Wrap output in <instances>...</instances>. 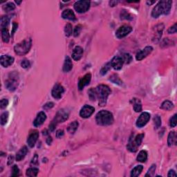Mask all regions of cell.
Here are the masks:
<instances>
[{"label":"cell","instance_id":"51","mask_svg":"<svg viewBox=\"0 0 177 177\" xmlns=\"http://www.w3.org/2000/svg\"><path fill=\"white\" fill-rule=\"evenodd\" d=\"M64 135H65V132L62 129H59V130L57 131L56 132V137L58 139H61L62 137H63Z\"/></svg>","mask_w":177,"mask_h":177},{"label":"cell","instance_id":"46","mask_svg":"<svg viewBox=\"0 0 177 177\" xmlns=\"http://www.w3.org/2000/svg\"><path fill=\"white\" fill-rule=\"evenodd\" d=\"M21 67L24 69H28L30 67H31V63L30 62L28 61V60H24L21 62Z\"/></svg>","mask_w":177,"mask_h":177},{"label":"cell","instance_id":"13","mask_svg":"<svg viewBox=\"0 0 177 177\" xmlns=\"http://www.w3.org/2000/svg\"><path fill=\"white\" fill-rule=\"evenodd\" d=\"M110 62L112 67L115 70H120L122 68V65L124 64L123 60H122V57L120 56L114 57Z\"/></svg>","mask_w":177,"mask_h":177},{"label":"cell","instance_id":"14","mask_svg":"<svg viewBox=\"0 0 177 177\" xmlns=\"http://www.w3.org/2000/svg\"><path fill=\"white\" fill-rule=\"evenodd\" d=\"M91 80H92V75L91 73H87L84 75L82 78L79 80L78 82V89L79 90H82L87 85H88L90 83Z\"/></svg>","mask_w":177,"mask_h":177},{"label":"cell","instance_id":"29","mask_svg":"<svg viewBox=\"0 0 177 177\" xmlns=\"http://www.w3.org/2000/svg\"><path fill=\"white\" fill-rule=\"evenodd\" d=\"M147 160V152L145 150L140 151L137 156V161L141 163H145Z\"/></svg>","mask_w":177,"mask_h":177},{"label":"cell","instance_id":"19","mask_svg":"<svg viewBox=\"0 0 177 177\" xmlns=\"http://www.w3.org/2000/svg\"><path fill=\"white\" fill-rule=\"evenodd\" d=\"M62 17L63 19L69 20L71 21H75L76 17L75 15V13L71 9H66L62 12Z\"/></svg>","mask_w":177,"mask_h":177},{"label":"cell","instance_id":"23","mask_svg":"<svg viewBox=\"0 0 177 177\" xmlns=\"http://www.w3.org/2000/svg\"><path fill=\"white\" fill-rule=\"evenodd\" d=\"M177 139H176V134L175 131H170L168 135V146L171 147L173 145H176Z\"/></svg>","mask_w":177,"mask_h":177},{"label":"cell","instance_id":"54","mask_svg":"<svg viewBox=\"0 0 177 177\" xmlns=\"http://www.w3.org/2000/svg\"><path fill=\"white\" fill-rule=\"evenodd\" d=\"M17 24L14 22L13 24V31H12V35L14 34V33L15 32V31H17Z\"/></svg>","mask_w":177,"mask_h":177},{"label":"cell","instance_id":"49","mask_svg":"<svg viewBox=\"0 0 177 177\" xmlns=\"http://www.w3.org/2000/svg\"><path fill=\"white\" fill-rule=\"evenodd\" d=\"M176 31H177L176 24H175L174 26L170 27L169 29L168 30V33H169V34H174V33H176Z\"/></svg>","mask_w":177,"mask_h":177},{"label":"cell","instance_id":"1","mask_svg":"<svg viewBox=\"0 0 177 177\" xmlns=\"http://www.w3.org/2000/svg\"><path fill=\"white\" fill-rule=\"evenodd\" d=\"M172 1H161L158 3L151 12V16L154 18H158L161 15H168L172 8Z\"/></svg>","mask_w":177,"mask_h":177},{"label":"cell","instance_id":"12","mask_svg":"<svg viewBox=\"0 0 177 177\" xmlns=\"http://www.w3.org/2000/svg\"><path fill=\"white\" fill-rule=\"evenodd\" d=\"M153 50V48L151 46H146L145 48H143V50H140L139 52H138L137 54L136 55V59L138 61H141V60H143L144 58H145L147 55H149Z\"/></svg>","mask_w":177,"mask_h":177},{"label":"cell","instance_id":"53","mask_svg":"<svg viewBox=\"0 0 177 177\" xmlns=\"http://www.w3.org/2000/svg\"><path fill=\"white\" fill-rule=\"evenodd\" d=\"M168 176H169V177H173V176L176 177V176H177V174H176V172H175L174 170H170V171H169V172H168Z\"/></svg>","mask_w":177,"mask_h":177},{"label":"cell","instance_id":"4","mask_svg":"<svg viewBox=\"0 0 177 177\" xmlns=\"http://www.w3.org/2000/svg\"><path fill=\"white\" fill-rule=\"evenodd\" d=\"M32 46V40L31 38H27L22 41L21 42L17 44L14 47L15 52L17 55H24L29 52Z\"/></svg>","mask_w":177,"mask_h":177},{"label":"cell","instance_id":"7","mask_svg":"<svg viewBox=\"0 0 177 177\" xmlns=\"http://www.w3.org/2000/svg\"><path fill=\"white\" fill-rule=\"evenodd\" d=\"M69 112L67 110V109H62L58 111V112L57 113L56 116H55V118L52 122H54L55 125H58V123H60V122H63L67 120L69 118Z\"/></svg>","mask_w":177,"mask_h":177},{"label":"cell","instance_id":"56","mask_svg":"<svg viewBox=\"0 0 177 177\" xmlns=\"http://www.w3.org/2000/svg\"><path fill=\"white\" fill-rule=\"evenodd\" d=\"M52 141H53V139H52V137L51 136H48V138H47V139H46V143L48 145H50L51 144V143H52Z\"/></svg>","mask_w":177,"mask_h":177},{"label":"cell","instance_id":"3","mask_svg":"<svg viewBox=\"0 0 177 177\" xmlns=\"http://www.w3.org/2000/svg\"><path fill=\"white\" fill-rule=\"evenodd\" d=\"M97 93V98L99 100V106L103 107L107 104V100L109 94H111V89L107 85H100L96 88Z\"/></svg>","mask_w":177,"mask_h":177},{"label":"cell","instance_id":"5","mask_svg":"<svg viewBox=\"0 0 177 177\" xmlns=\"http://www.w3.org/2000/svg\"><path fill=\"white\" fill-rule=\"evenodd\" d=\"M19 85V76L15 71L10 74L8 79L5 82V86L8 90L14 92Z\"/></svg>","mask_w":177,"mask_h":177},{"label":"cell","instance_id":"38","mask_svg":"<svg viewBox=\"0 0 177 177\" xmlns=\"http://www.w3.org/2000/svg\"><path fill=\"white\" fill-rule=\"evenodd\" d=\"M72 31H73V27L71 24H67L65 27V33L67 37H69L72 35Z\"/></svg>","mask_w":177,"mask_h":177},{"label":"cell","instance_id":"24","mask_svg":"<svg viewBox=\"0 0 177 177\" xmlns=\"http://www.w3.org/2000/svg\"><path fill=\"white\" fill-rule=\"evenodd\" d=\"M131 102L134 106V110L136 112H140L142 111V104L141 100L138 98H133L131 100Z\"/></svg>","mask_w":177,"mask_h":177},{"label":"cell","instance_id":"32","mask_svg":"<svg viewBox=\"0 0 177 177\" xmlns=\"http://www.w3.org/2000/svg\"><path fill=\"white\" fill-rule=\"evenodd\" d=\"M1 38L3 42L5 43H8L10 40V34L8 28L1 29Z\"/></svg>","mask_w":177,"mask_h":177},{"label":"cell","instance_id":"26","mask_svg":"<svg viewBox=\"0 0 177 177\" xmlns=\"http://www.w3.org/2000/svg\"><path fill=\"white\" fill-rule=\"evenodd\" d=\"M143 170V166H141V165L135 167L134 169L131 170V177L139 176L141 174V172H142Z\"/></svg>","mask_w":177,"mask_h":177},{"label":"cell","instance_id":"15","mask_svg":"<svg viewBox=\"0 0 177 177\" xmlns=\"http://www.w3.org/2000/svg\"><path fill=\"white\" fill-rule=\"evenodd\" d=\"M39 138V132L38 131L35 130L32 131L31 134H29V136L27 139V144L30 147H33L35 146V143L38 141Z\"/></svg>","mask_w":177,"mask_h":177},{"label":"cell","instance_id":"59","mask_svg":"<svg viewBox=\"0 0 177 177\" xmlns=\"http://www.w3.org/2000/svg\"><path fill=\"white\" fill-rule=\"evenodd\" d=\"M15 2H16L17 4H21V3H22V1H17V0H16Z\"/></svg>","mask_w":177,"mask_h":177},{"label":"cell","instance_id":"45","mask_svg":"<svg viewBox=\"0 0 177 177\" xmlns=\"http://www.w3.org/2000/svg\"><path fill=\"white\" fill-rule=\"evenodd\" d=\"M176 116L175 114L170 120V126L171 127H175L176 126Z\"/></svg>","mask_w":177,"mask_h":177},{"label":"cell","instance_id":"39","mask_svg":"<svg viewBox=\"0 0 177 177\" xmlns=\"http://www.w3.org/2000/svg\"><path fill=\"white\" fill-rule=\"evenodd\" d=\"M15 8V6L13 3L12 2H8L7 4H6L4 6H3V10L6 12H10L13 11V10Z\"/></svg>","mask_w":177,"mask_h":177},{"label":"cell","instance_id":"33","mask_svg":"<svg viewBox=\"0 0 177 177\" xmlns=\"http://www.w3.org/2000/svg\"><path fill=\"white\" fill-rule=\"evenodd\" d=\"M39 172V169L36 168H30L26 170V175L28 176H36Z\"/></svg>","mask_w":177,"mask_h":177},{"label":"cell","instance_id":"21","mask_svg":"<svg viewBox=\"0 0 177 177\" xmlns=\"http://www.w3.org/2000/svg\"><path fill=\"white\" fill-rule=\"evenodd\" d=\"M27 153H28V148L26 146H24L21 149L18 151V152L16 154L15 159L17 161H22L25 156H26Z\"/></svg>","mask_w":177,"mask_h":177},{"label":"cell","instance_id":"22","mask_svg":"<svg viewBox=\"0 0 177 177\" xmlns=\"http://www.w3.org/2000/svg\"><path fill=\"white\" fill-rule=\"evenodd\" d=\"M72 68H73V63H72L71 60L69 57L67 56L65 58L62 70H63V71L65 72V73H67V72H69L72 69Z\"/></svg>","mask_w":177,"mask_h":177},{"label":"cell","instance_id":"58","mask_svg":"<svg viewBox=\"0 0 177 177\" xmlns=\"http://www.w3.org/2000/svg\"><path fill=\"white\" fill-rule=\"evenodd\" d=\"M155 2H156V1H147V4H148V5H149V6H150V5H151V4H155Z\"/></svg>","mask_w":177,"mask_h":177},{"label":"cell","instance_id":"47","mask_svg":"<svg viewBox=\"0 0 177 177\" xmlns=\"http://www.w3.org/2000/svg\"><path fill=\"white\" fill-rule=\"evenodd\" d=\"M81 30H82V26L81 25H77L74 28V31H73V35L75 37H77L79 35H80Z\"/></svg>","mask_w":177,"mask_h":177},{"label":"cell","instance_id":"43","mask_svg":"<svg viewBox=\"0 0 177 177\" xmlns=\"http://www.w3.org/2000/svg\"><path fill=\"white\" fill-rule=\"evenodd\" d=\"M154 122L156 129H158L161 126V118L160 116L156 115L154 118Z\"/></svg>","mask_w":177,"mask_h":177},{"label":"cell","instance_id":"44","mask_svg":"<svg viewBox=\"0 0 177 177\" xmlns=\"http://www.w3.org/2000/svg\"><path fill=\"white\" fill-rule=\"evenodd\" d=\"M19 174H20V169L19 168H18L17 166H16V165H14V166H13V168H12V176H19Z\"/></svg>","mask_w":177,"mask_h":177},{"label":"cell","instance_id":"36","mask_svg":"<svg viewBox=\"0 0 177 177\" xmlns=\"http://www.w3.org/2000/svg\"><path fill=\"white\" fill-rule=\"evenodd\" d=\"M111 67H112V65H111V62H107V64H105L103 67H102V69H100V73L101 75H104L105 74L107 73V72L111 69Z\"/></svg>","mask_w":177,"mask_h":177},{"label":"cell","instance_id":"35","mask_svg":"<svg viewBox=\"0 0 177 177\" xmlns=\"http://www.w3.org/2000/svg\"><path fill=\"white\" fill-rule=\"evenodd\" d=\"M120 19L121 20H131L133 19V17L129 13H128L125 10H122L120 12Z\"/></svg>","mask_w":177,"mask_h":177},{"label":"cell","instance_id":"9","mask_svg":"<svg viewBox=\"0 0 177 177\" xmlns=\"http://www.w3.org/2000/svg\"><path fill=\"white\" fill-rule=\"evenodd\" d=\"M65 92V89L60 84L57 83L54 85L53 89L51 92V95L53 98L59 100L62 96V94Z\"/></svg>","mask_w":177,"mask_h":177},{"label":"cell","instance_id":"10","mask_svg":"<svg viewBox=\"0 0 177 177\" xmlns=\"http://www.w3.org/2000/svg\"><path fill=\"white\" fill-rule=\"evenodd\" d=\"M150 119V114L147 112H143L140 115L136 121V126L139 128H142L147 123Z\"/></svg>","mask_w":177,"mask_h":177},{"label":"cell","instance_id":"25","mask_svg":"<svg viewBox=\"0 0 177 177\" xmlns=\"http://www.w3.org/2000/svg\"><path fill=\"white\" fill-rule=\"evenodd\" d=\"M138 147H139L137 146V145L135 143L134 139H133L132 138H130L127 146L128 150L130 151L131 152H136V151H137Z\"/></svg>","mask_w":177,"mask_h":177},{"label":"cell","instance_id":"17","mask_svg":"<svg viewBox=\"0 0 177 177\" xmlns=\"http://www.w3.org/2000/svg\"><path fill=\"white\" fill-rule=\"evenodd\" d=\"M14 58L13 57L9 56L8 55H1V58H0V62L2 67H8L9 66L12 65L14 62Z\"/></svg>","mask_w":177,"mask_h":177},{"label":"cell","instance_id":"42","mask_svg":"<svg viewBox=\"0 0 177 177\" xmlns=\"http://www.w3.org/2000/svg\"><path fill=\"white\" fill-rule=\"evenodd\" d=\"M156 166L155 164L151 165V166L150 167V168H149V170H148L147 173L145 174V176H153L155 174V171H156Z\"/></svg>","mask_w":177,"mask_h":177},{"label":"cell","instance_id":"20","mask_svg":"<svg viewBox=\"0 0 177 177\" xmlns=\"http://www.w3.org/2000/svg\"><path fill=\"white\" fill-rule=\"evenodd\" d=\"M83 55V48L80 46H75L72 53V58L75 61H79Z\"/></svg>","mask_w":177,"mask_h":177},{"label":"cell","instance_id":"55","mask_svg":"<svg viewBox=\"0 0 177 177\" xmlns=\"http://www.w3.org/2000/svg\"><path fill=\"white\" fill-rule=\"evenodd\" d=\"M118 1H109V5H110V6H112V7H114V6H115L118 4Z\"/></svg>","mask_w":177,"mask_h":177},{"label":"cell","instance_id":"30","mask_svg":"<svg viewBox=\"0 0 177 177\" xmlns=\"http://www.w3.org/2000/svg\"><path fill=\"white\" fill-rule=\"evenodd\" d=\"M161 108L162 109H164L166 111H170L174 108V104L170 100H166L161 104Z\"/></svg>","mask_w":177,"mask_h":177},{"label":"cell","instance_id":"27","mask_svg":"<svg viewBox=\"0 0 177 177\" xmlns=\"http://www.w3.org/2000/svg\"><path fill=\"white\" fill-rule=\"evenodd\" d=\"M78 126H79L78 122H77V121H73V122H72L71 123H70L69 125L68 126L67 131H68V132L69 133V134H73L76 131Z\"/></svg>","mask_w":177,"mask_h":177},{"label":"cell","instance_id":"31","mask_svg":"<svg viewBox=\"0 0 177 177\" xmlns=\"http://www.w3.org/2000/svg\"><path fill=\"white\" fill-rule=\"evenodd\" d=\"M10 24V18L8 16H2L1 17V22H0V26L1 29L7 28V27Z\"/></svg>","mask_w":177,"mask_h":177},{"label":"cell","instance_id":"18","mask_svg":"<svg viewBox=\"0 0 177 177\" xmlns=\"http://www.w3.org/2000/svg\"><path fill=\"white\" fill-rule=\"evenodd\" d=\"M46 119V114H45L44 112H40L38 114V116H37L36 118H35V120L33 121V125L36 127H40V126L44 122Z\"/></svg>","mask_w":177,"mask_h":177},{"label":"cell","instance_id":"52","mask_svg":"<svg viewBox=\"0 0 177 177\" xmlns=\"http://www.w3.org/2000/svg\"><path fill=\"white\" fill-rule=\"evenodd\" d=\"M31 164H33V165H38V154H35L34 157H33V159H32Z\"/></svg>","mask_w":177,"mask_h":177},{"label":"cell","instance_id":"16","mask_svg":"<svg viewBox=\"0 0 177 177\" xmlns=\"http://www.w3.org/2000/svg\"><path fill=\"white\" fill-rule=\"evenodd\" d=\"M163 29H164V25L163 24H158L154 27V37H153V41L154 42H157L159 41L162 36V33H163Z\"/></svg>","mask_w":177,"mask_h":177},{"label":"cell","instance_id":"28","mask_svg":"<svg viewBox=\"0 0 177 177\" xmlns=\"http://www.w3.org/2000/svg\"><path fill=\"white\" fill-rule=\"evenodd\" d=\"M109 80H110L112 82H113V83L120 86L122 85V84H123L122 81L121 80V79L120 78L117 74H113V75H111V76L109 77Z\"/></svg>","mask_w":177,"mask_h":177},{"label":"cell","instance_id":"11","mask_svg":"<svg viewBox=\"0 0 177 177\" xmlns=\"http://www.w3.org/2000/svg\"><path fill=\"white\" fill-rule=\"evenodd\" d=\"M95 112V108L92 106L86 104L81 109L80 112V116L83 118H88Z\"/></svg>","mask_w":177,"mask_h":177},{"label":"cell","instance_id":"41","mask_svg":"<svg viewBox=\"0 0 177 177\" xmlns=\"http://www.w3.org/2000/svg\"><path fill=\"white\" fill-rule=\"evenodd\" d=\"M122 60H123L124 63L125 64H129L133 60L132 56H131L129 53H124L123 55H122Z\"/></svg>","mask_w":177,"mask_h":177},{"label":"cell","instance_id":"50","mask_svg":"<svg viewBox=\"0 0 177 177\" xmlns=\"http://www.w3.org/2000/svg\"><path fill=\"white\" fill-rule=\"evenodd\" d=\"M53 106H54L53 102H48L43 106V109H45V110H49L50 109H51V108L53 107Z\"/></svg>","mask_w":177,"mask_h":177},{"label":"cell","instance_id":"8","mask_svg":"<svg viewBox=\"0 0 177 177\" xmlns=\"http://www.w3.org/2000/svg\"><path fill=\"white\" fill-rule=\"evenodd\" d=\"M132 31V28L131 26H127V25H124V26H120L116 32V38L118 39H122L129 35L131 32Z\"/></svg>","mask_w":177,"mask_h":177},{"label":"cell","instance_id":"40","mask_svg":"<svg viewBox=\"0 0 177 177\" xmlns=\"http://www.w3.org/2000/svg\"><path fill=\"white\" fill-rule=\"evenodd\" d=\"M144 136H145L144 134H138L137 136L134 138V141L135 143H136V144L137 145L138 147H139L141 145V143H142L143 140L144 139Z\"/></svg>","mask_w":177,"mask_h":177},{"label":"cell","instance_id":"34","mask_svg":"<svg viewBox=\"0 0 177 177\" xmlns=\"http://www.w3.org/2000/svg\"><path fill=\"white\" fill-rule=\"evenodd\" d=\"M88 95L89 98L92 101H95L97 98V93H96V88H91L89 89V90L88 91Z\"/></svg>","mask_w":177,"mask_h":177},{"label":"cell","instance_id":"2","mask_svg":"<svg viewBox=\"0 0 177 177\" xmlns=\"http://www.w3.org/2000/svg\"><path fill=\"white\" fill-rule=\"evenodd\" d=\"M98 125L101 126L111 125L114 122V116L110 112L107 110L100 111L96 116Z\"/></svg>","mask_w":177,"mask_h":177},{"label":"cell","instance_id":"6","mask_svg":"<svg viewBox=\"0 0 177 177\" xmlns=\"http://www.w3.org/2000/svg\"><path fill=\"white\" fill-rule=\"evenodd\" d=\"M91 2L87 0L77 1L74 4V9L79 13H86L90 8Z\"/></svg>","mask_w":177,"mask_h":177},{"label":"cell","instance_id":"48","mask_svg":"<svg viewBox=\"0 0 177 177\" xmlns=\"http://www.w3.org/2000/svg\"><path fill=\"white\" fill-rule=\"evenodd\" d=\"M8 100L7 99H1V101H0V107H1V109H4L8 106Z\"/></svg>","mask_w":177,"mask_h":177},{"label":"cell","instance_id":"37","mask_svg":"<svg viewBox=\"0 0 177 177\" xmlns=\"http://www.w3.org/2000/svg\"><path fill=\"white\" fill-rule=\"evenodd\" d=\"M8 117H9V113L8 112H5L1 114V118H0V122L1 125H5L7 123Z\"/></svg>","mask_w":177,"mask_h":177},{"label":"cell","instance_id":"57","mask_svg":"<svg viewBox=\"0 0 177 177\" xmlns=\"http://www.w3.org/2000/svg\"><path fill=\"white\" fill-rule=\"evenodd\" d=\"M13 162V156H10L9 158H8V165H11L12 163Z\"/></svg>","mask_w":177,"mask_h":177}]
</instances>
